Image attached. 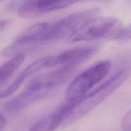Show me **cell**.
<instances>
[{
  "instance_id": "8fae6325",
  "label": "cell",
  "mask_w": 131,
  "mask_h": 131,
  "mask_svg": "<svg viewBox=\"0 0 131 131\" xmlns=\"http://www.w3.org/2000/svg\"><path fill=\"white\" fill-rule=\"evenodd\" d=\"M84 0H38L37 3V16L44 13L65 8Z\"/></svg>"
},
{
  "instance_id": "5b68a950",
  "label": "cell",
  "mask_w": 131,
  "mask_h": 131,
  "mask_svg": "<svg viewBox=\"0 0 131 131\" xmlns=\"http://www.w3.org/2000/svg\"><path fill=\"white\" fill-rule=\"evenodd\" d=\"M48 23H37L27 28L16 39L2 51L3 56H14L24 50L31 49L39 43L45 42V36L49 29Z\"/></svg>"
},
{
  "instance_id": "9a60e30c",
  "label": "cell",
  "mask_w": 131,
  "mask_h": 131,
  "mask_svg": "<svg viewBox=\"0 0 131 131\" xmlns=\"http://www.w3.org/2000/svg\"><path fill=\"white\" fill-rule=\"evenodd\" d=\"M6 124V119L2 113L0 115V130H2L5 127Z\"/></svg>"
},
{
  "instance_id": "5bb4252c",
  "label": "cell",
  "mask_w": 131,
  "mask_h": 131,
  "mask_svg": "<svg viewBox=\"0 0 131 131\" xmlns=\"http://www.w3.org/2000/svg\"><path fill=\"white\" fill-rule=\"evenodd\" d=\"M121 127L124 130L131 131V109L123 118Z\"/></svg>"
},
{
  "instance_id": "3957f363",
  "label": "cell",
  "mask_w": 131,
  "mask_h": 131,
  "mask_svg": "<svg viewBox=\"0 0 131 131\" xmlns=\"http://www.w3.org/2000/svg\"><path fill=\"white\" fill-rule=\"evenodd\" d=\"M111 67L110 61H103L83 72L68 87L65 93L66 101L79 99L85 95L88 90L107 75Z\"/></svg>"
},
{
  "instance_id": "e0dca14e",
  "label": "cell",
  "mask_w": 131,
  "mask_h": 131,
  "mask_svg": "<svg viewBox=\"0 0 131 131\" xmlns=\"http://www.w3.org/2000/svg\"><path fill=\"white\" fill-rule=\"evenodd\" d=\"M3 1V0H1V1Z\"/></svg>"
},
{
  "instance_id": "ba28073f",
  "label": "cell",
  "mask_w": 131,
  "mask_h": 131,
  "mask_svg": "<svg viewBox=\"0 0 131 131\" xmlns=\"http://www.w3.org/2000/svg\"><path fill=\"white\" fill-rule=\"evenodd\" d=\"M78 100L67 101L59 106L54 112L45 118L35 124L31 130H55L60 124L66 120L68 116L76 105Z\"/></svg>"
},
{
  "instance_id": "277c9868",
  "label": "cell",
  "mask_w": 131,
  "mask_h": 131,
  "mask_svg": "<svg viewBox=\"0 0 131 131\" xmlns=\"http://www.w3.org/2000/svg\"><path fill=\"white\" fill-rule=\"evenodd\" d=\"M99 9L93 8L70 14L55 23H51L45 36V42L69 37L86 22L98 14Z\"/></svg>"
},
{
  "instance_id": "7a4b0ae2",
  "label": "cell",
  "mask_w": 131,
  "mask_h": 131,
  "mask_svg": "<svg viewBox=\"0 0 131 131\" xmlns=\"http://www.w3.org/2000/svg\"><path fill=\"white\" fill-rule=\"evenodd\" d=\"M120 28V22L113 17H93L86 22L72 35L67 38V43L89 41L101 38L113 39Z\"/></svg>"
},
{
  "instance_id": "30bf717a",
  "label": "cell",
  "mask_w": 131,
  "mask_h": 131,
  "mask_svg": "<svg viewBox=\"0 0 131 131\" xmlns=\"http://www.w3.org/2000/svg\"><path fill=\"white\" fill-rule=\"evenodd\" d=\"M51 58V56H47V57L42 58L38 59L36 61H33L31 64H29L17 77L15 80L11 83L9 86H8L6 88L1 91L0 97L1 99L6 98L10 95H12L20 86L24 83V81L31 76L33 74H35L37 72L40 71L43 68L48 67L49 62Z\"/></svg>"
},
{
  "instance_id": "6da1fadb",
  "label": "cell",
  "mask_w": 131,
  "mask_h": 131,
  "mask_svg": "<svg viewBox=\"0 0 131 131\" xmlns=\"http://www.w3.org/2000/svg\"><path fill=\"white\" fill-rule=\"evenodd\" d=\"M130 74L127 69H121L96 89L79 99L64 124L72 123L88 114L95 107L102 103L115 90L127 80Z\"/></svg>"
},
{
  "instance_id": "52a82bcc",
  "label": "cell",
  "mask_w": 131,
  "mask_h": 131,
  "mask_svg": "<svg viewBox=\"0 0 131 131\" xmlns=\"http://www.w3.org/2000/svg\"><path fill=\"white\" fill-rule=\"evenodd\" d=\"M97 48L95 46L79 47L61 52L56 56H51L48 67L54 66L75 65L92 56Z\"/></svg>"
},
{
  "instance_id": "7c38bea8",
  "label": "cell",
  "mask_w": 131,
  "mask_h": 131,
  "mask_svg": "<svg viewBox=\"0 0 131 131\" xmlns=\"http://www.w3.org/2000/svg\"><path fill=\"white\" fill-rule=\"evenodd\" d=\"M24 54L19 53L12 56L10 60L6 61L1 66L0 69V82L2 85L23 63L24 60Z\"/></svg>"
},
{
  "instance_id": "2e32d148",
  "label": "cell",
  "mask_w": 131,
  "mask_h": 131,
  "mask_svg": "<svg viewBox=\"0 0 131 131\" xmlns=\"http://www.w3.org/2000/svg\"><path fill=\"white\" fill-rule=\"evenodd\" d=\"M9 24V20H1V31H3L4 29L7 26L8 24Z\"/></svg>"
},
{
  "instance_id": "9c48e42d",
  "label": "cell",
  "mask_w": 131,
  "mask_h": 131,
  "mask_svg": "<svg viewBox=\"0 0 131 131\" xmlns=\"http://www.w3.org/2000/svg\"><path fill=\"white\" fill-rule=\"evenodd\" d=\"M48 95L46 90L26 89L24 92L5 102L2 108L5 112L14 113L21 111L37 101L44 99Z\"/></svg>"
},
{
  "instance_id": "4fadbf2b",
  "label": "cell",
  "mask_w": 131,
  "mask_h": 131,
  "mask_svg": "<svg viewBox=\"0 0 131 131\" xmlns=\"http://www.w3.org/2000/svg\"><path fill=\"white\" fill-rule=\"evenodd\" d=\"M113 39L122 40L131 39V24L124 28H120L119 30L115 33Z\"/></svg>"
},
{
  "instance_id": "8992f818",
  "label": "cell",
  "mask_w": 131,
  "mask_h": 131,
  "mask_svg": "<svg viewBox=\"0 0 131 131\" xmlns=\"http://www.w3.org/2000/svg\"><path fill=\"white\" fill-rule=\"evenodd\" d=\"M75 65L61 66L60 69L33 78L26 85V89L48 90L67 81L75 72Z\"/></svg>"
}]
</instances>
